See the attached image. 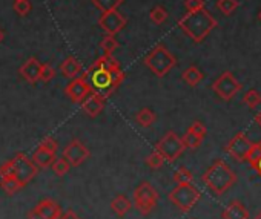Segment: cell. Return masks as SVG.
<instances>
[{"label": "cell", "mask_w": 261, "mask_h": 219, "mask_svg": "<svg viewBox=\"0 0 261 219\" xmlns=\"http://www.w3.org/2000/svg\"><path fill=\"white\" fill-rule=\"evenodd\" d=\"M217 26H218L217 19L206 8L194 13H186L183 17L178 19V28L194 43H201Z\"/></svg>", "instance_id": "6da1fadb"}, {"label": "cell", "mask_w": 261, "mask_h": 219, "mask_svg": "<svg viewBox=\"0 0 261 219\" xmlns=\"http://www.w3.org/2000/svg\"><path fill=\"white\" fill-rule=\"evenodd\" d=\"M235 172L229 167L224 160H217L201 176L203 184L217 196L226 193L235 182H237Z\"/></svg>", "instance_id": "7a4b0ae2"}, {"label": "cell", "mask_w": 261, "mask_h": 219, "mask_svg": "<svg viewBox=\"0 0 261 219\" xmlns=\"http://www.w3.org/2000/svg\"><path fill=\"white\" fill-rule=\"evenodd\" d=\"M88 77L91 78V86L92 90L105 95L106 98L123 83L124 74L121 69L115 71H106V69H88L86 71Z\"/></svg>", "instance_id": "3957f363"}, {"label": "cell", "mask_w": 261, "mask_h": 219, "mask_svg": "<svg viewBox=\"0 0 261 219\" xmlns=\"http://www.w3.org/2000/svg\"><path fill=\"white\" fill-rule=\"evenodd\" d=\"M7 173H13L25 187L37 176L39 166L33 160H30L25 153H17L13 160L7 161L2 167H0V176L7 175Z\"/></svg>", "instance_id": "277c9868"}, {"label": "cell", "mask_w": 261, "mask_h": 219, "mask_svg": "<svg viewBox=\"0 0 261 219\" xmlns=\"http://www.w3.org/2000/svg\"><path fill=\"white\" fill-rule=\"evenodd\" d=\"M145 65L146 68L159 78L165 77L169 74L171 69L175 68L177 58L168 51V48L162 43H159L146 57H145Z\"/></svg>", "instance_id": "5b68a950"}, {"label": "cell", "mask_w": 261, "mask_h": 219, "mask_svg": "<svg viewBox=\"0 0 261 219\" xmlns=\"http://www.w3.org/2000/svg\"><path fill=\"white\" fill-rule=\"evenodd\" d=\"M169 201L180 208L183 213H188L201 198L200 190L191 182V184H178L175 189H172L168 195Z\"/></svg>", "instance_id": "8992f818"}, {"label": "cell", "mask_w": 261, "mask_h": 219, "mask_svg": "<svg viewBox=\"0 0 261 219\" xmlns=\"http://www.w3.org/2000/svg\"><path fill=\"white\" fill-rule=\"evenodd\" d=\"M133 202H134V207L139 210V213L146 216L157 207L159 192L155 190V187L151 182L143 181L142 184H139L136 187L134 195H133Z\"/></svg>", "instance_id": "52a82bcc"}, {"label": "cell", "mask_w": 261, "mask_h": 219, "mask_svg": "<svg viewBox=\"0 0 261 219\" xmlns=\"http://www.w3.org/2000/svg\"><path fill=\"white\" fill-rule=\"evenodd\" d=\"M185 144H183V140L175 134V132H172V131H169L159 143H157V146H155V149L154 150H157L163 158H165V161H168V163H174V161H177L180 157H181V153L185 152Z\"/></svg>", "instance_id": "ba28073f"}, {"label": "cell", "mask_w": 261, "mask_h": 219, "mask_svg": "<svg viewBox=\"0 0 261 219\" xmlns=\"http://www.w3.org/2000/svg\"><path fill=\"white\" fill-rule=\"evenodd\" d=\"M241 89H243V84L235 78V75L230 71H224L212 83V90L224 101H230Z\"/></svg>", "instance_id": "9c48e42d"}, {"label": "cell", "mask_w": 261, "mask_h": 219, "mask_svg": "<svg viewBox=\"0 0 261 219\" xmlns=\"http://www.w3.org/2000/svg\"><path fill=\"white\" fill-rule=\"evenodd\" d=\"M252 146H253V143H250V140L243 132H238L226 144V152L238 163H243V161H247Z\"/></svg>", "instance_id": "30bf717a"}, {"label": "cell", "mask_w": 261, "mask_h": 219, "mask_svg": "<svg viewBox=\"0 0 261 219\" xmlns=\"http://www.w3.org/2000/svg\"><path fill=\"white\" fill-rule=\"evenodd\" d=\"M91 92H92V86H91V83L88 81V74H86V72H83L80 77L71 80V81L68 83V86L65 87V93L69 97V100H71L72 103H80V104L85 101V98H86Z\"/></svg>", "instance_id": "8fae6325"}, {"label": "cell", "mask_w": 261, "mask_h": 219, "mask_svg": "<svg viewBox=\"0 0 261 219\" xmlns=\"http://www.w3.org/2000/svg\"><path fill=\"white\" fill-rule=\"evenodd\" d=\"M126 23H127V19L123 14H120L117 10L101 13L100 19H98L100 28L109 36H117L126 26Z\"/></svg>", "instance_id": "7c38bea8"}, {"label": "cell", "mask_w": 261, "mask_h": 219, "mask_svg": "<svg viewBox=\"0 0 261 219\" xmlns=\"http://www.w3.org/2000/svg\"><path fill=\"white\" fill-rule=\"evenodd\" d=\"M89 157H91L89 149H88L80 140H72V141L68 143L66 147L63 149V158H65L72 167L82 166Z\"/></svg>", "instance_id": "4fadbf2b"}, {"label": "cell", "mask_w": 261, "mask_h": 219, "mask_svg": "<svg viewBox=\"0 0 261 219\" xmlns=\"http://www.w3.org/2000/svg\"><path fill=\"white\" fill-rule=\"evenodd\" d=\"M62 216V208L60 205L49 199V198H45L42 199L30 213H28V217L30 219H60Z\"/></svg>", "instance_id": "5bb4252c"}, {"label": "cell", "mask_w": 261, "mask_h": 219, "mask_svg": "<svg viewBox=\"0 0 261 219\" xmlns=\"http://www.w3.org/2000/svg\"><path fill=\"white\" fill-rule=\"evenodd\" d=\"M105 103H106V97L92 90L86 98L85 101L82 103V109H83V112L91 117V118H95L98 117L101 112H103V109H105Z\"/></svg>", "instance_id": "9a60e30c"}, {"label": "cell", "mask_w": 261, "mask_h": 219, "mask_svg": "<svg viewBox=\"0 0 261 219\" xmlns=\"http://www.w3.org/2000/svg\"><path fill=\"white\" fill-rule=\"evenodd\" d=\"M42 63L36 58V57H33V58H28L25 63H23V66L20 68V75L28 81V83H36V81H39L40 80V74H42Z\"/></svg>", "instance_id": "2e32d148"}, {"label": "cell", "mask_w": 261, "mask_h": 219, "mask_svg": "<svg viewBox=\"0 0 261 219\" xmlns=\"http://www.w3.org/2000/svg\"><path fill=\"white\" fill-rule=\"evenodd\" d=\"M223 219H249V210L241 201H230L221 211Z\"/></svg>", "instance_id": "e0dca14e"}, {"label": "cell", "mask_w": 261, "mask_h": 219, "mask_svg": "<svg viewBox=\"0 0 261 219\" xmlns=\"http://www.w3.org/2000/svg\"><path fill=\"white\" fill-rule=\"evenodd\" d=\"M60 72L66 77V78H77L83 74V68L82 63L75 58V57H68L62 65H60Z\"/></svg>", "instance_id": "ac0fdd59"}, {"label": "cell", "mask_w": 261, "mask_h": 219, "mask_svg": "<svg viewBox=\"0 0 261 219\" xmlns=\"http://www.w3.org/2000/svg\"><path fill=\"white\" fill-rule=\"evenodd\" d=\"M133 204L134 202H130L127 196L124 195H117L112 201H111V208L112 211L118 216V217H123L129 213V210L133 208Z\"/></svg>", "instance_id": "d6986e66"}, {"label": "cell", "mask_w": 261, "mask_h": 219, "mask_svg": "<svg viewBox=\"0 0 261 219\" xmlns=\"http://www.w3.org/2000/svg\"><path fill=\"white\" fill-rule=\"evenodd\" d=\"M56 160H57V158H56V153H53V152H49V150L40 147V146H39V147L36 149V152L33 153V161H34L39 167H42V169L51 167L53 163H54Z\"/></svg>", "instance_id": "ffe728a7"}, {"label": "cell", "mask_w": 261, "mask_h": 219, "mask_svg": "<svg viewBox=\"0 0 261 219\" xmlns=\"http://www.w3.org/2000/svg\"><path fill=\"white\" fill-rule=\"evenodd\" d=\"M0 187L4 189V192L7 195H14L16 192H19L23 185L22 182L13 175V173H7L0 176Z\"/></svg>", "instance_id": "44dd1931"}, {"label": "cell", "mask_w": 261, "mask_h": 219, "mask_svg": "<svg viewBox=\"0 0 261 219\" xmlns=\"http://www.w3.org/2000/svg\"><path fill=\"white\" fill-rule=\"evenodd\" d=\"M181 80L186 84H189L191 87H195L197 84H200L204 80V74L197 66H189L188 69H185L181 72Z\"/></svg>", "instance_id": "7402d4cb"}, {"label": "cell", "mask_w": 261, "mask_h": 219, "mask_svg": "<svg viewBox=\"0 0 261 219\" xmlns=\"http://www.w3.org/2000/svg\"><path fill=\"white\" fill-rule=\"evenodd\" d=\"M91 69H106V71H115V69H121L120 68V61L114 57V55H101L98 57L94 65L91 66Z\"/></svg>", "instance_id": "603a6c76"}, {"label": "cell", "mask_w": 261, "mask_h": 219, "mask_svg": "<svg viewBox=\"0 0 261 219\" xmlns=\"http://www.w3.org/2000/svg\"><path fill=\"white\" fill-rule=\"evenodd\" d=\"M136 121L142 126V128H151L155 121H157V115L152 109L149 107H143L137 112L136 115Z\"/></svg>", "instance_id": "cb8c5ba5"}, {"label": "cell", "mask_w": 261, "mask_h": 219, "mask_svg": "<svg viewBox=\"0 0 261 219\" xmlns=\"http://www.w3.org/2000/svg\"><path fill=\"white\" fill-rule=\"evenodd\" d=\"M181 140H183V144H185V147H186V149L195 150V149H198V147L201 146V143H203V140H204V138H201L200 135H197L194 131L188 129V131H186V134L181 137Z\"/></svg>", "instance_id": "d4e9b609"}, {"label": "cell", "mask_w": 261, "mask_h": 219, "mask_svg": "<svg viewBox=\"0 0 261 219\" xmlns=\"http://www.w3.org/2000/svg\"><path fill=\"white\" fill-rule=\"evenodd\" d=\"M243 101H244V104L247 107H250V109H253V111H255V109H258L259 104H261V93L256 89H249L247 92H244Z\"/></svg>", "instance_id": "484cf974"}, {"label": "cell", "mask_w": 261, "mask_h": 219, "mask_svg": "<svg viewBox=\"0 0 261 219\" xmlns=\"http://www.w3.org/2000/svg\"><path fill=\"white\" fill-rule=\"evenodd\" d=\"M149 19H151V22H152V23H155V25H162V23H165V22L169 19V13H168V10H166L165 7L157 5V7H154V8L151 10V13H149Z\"/></svg>", "instance_id": "4316f807"}, {"label": "cell", "mask_w": 261, "mask_h": 219, "mask_svg": "<svg viewBox=\"0 0 261 219\" xmlns=\"http://www.w3.org/2000/svg\"><path fill=\"white\" fill-rule=\"evenodd\" d=\"M92 5L101 11V13H106V11H112V10H117L121 4L123 0H91Z\"/></svg>", "instance_id": "83f0119b"}, {"label": "cell", "mask_w": 261, "mask_h": 219, "mask_svg": "<svg viewBox=\"0 0 261 219\" xmlns=\"http://www.w3.org/2000/svg\"><path fill=\"white\" fill-rule=\"evenodd\" d=\"M217 10L224 14V16H230L232 13H235V10L240 7L238 0H217Z\"/></svg>", "instance_id": "f1b7e54d"}, {"label": "cell", "mask_w": 261, "mask_h": 219, "mask_svg": "<svg viewBox=\"0 0 261 219\" xmlns=\"http://www.w3.org/2000/svg\"><path fill=\"white\" fill-rule=\"evenodd\" d=\"M100 48L103 49V52H105L106 55H112V54L120 48V43L115 40V37H114V36L106 34V36H105V39H103V40H101V43H100Z\"/></svg>", "instance_id": "f546056e"}, {"label": "cell", "mask_w": 261, "mask_h": 219, "mask_svg": "<svg viewBox=\"0 0 261 219\" xmlns=\"http://www.w3.org/2000/svg\"><path fill=\"white\" fill-rule=\"evenodd\" d=\"M174 181L177 184H191L194 181V175L191 170H188L186 167H180L175 170L174 173Z\"/></svg>", "instance_id": "4dcf8cb0"}, {"label": "cell", "mask_w": 261, "mask_h": 219, "mask_svg": "<svg viewBox=\"0 0 261 219\" xmlns=\"http://www.w3.org/2000/svg\"><path fill=\"white\" fill-rule=\"evenodd\" d=\"M51 169H53V172H54L56 176H65V175L69 172L71 164H69L65 158H57V160L53 163Z\"/></svg>", "instance_id": "1f68e13d"}, {"label": "cell", "mask_w": 261, "mask_h": 219, "mask_svg": "<svg viewBox=\"0 0 261 219\" xmlns=\"http://www.w3.org/2000/svg\"><path fill=\"white\" fill-rule=\"evenodd\" d=\"M146 164H148L151 169H160V167H163V164H165V158H163L157 150H154L151 155H148Z\"/></svg>", "instance_id": "d6a6232c"}, {"label": "cell", "mask_w": 261, "mask_h": 219, "mask_svg": "<svg viewBox=\"0 0 261 219\" xmlns=\"http://www.w3.org/2000/svg\"><path fill=\"white\" fill-rule=\"evenodd\" d=\"M14 11L19 14V16H28V13L31 11V4L30 0H16L14 2Z\"/></svg>", "instance_id": "836d02e7"}, {"label": "cell", "mask_w": 261, "mask_h": 219, "mask_svg": "<svg viewBox=\"0 0 261 219\" xmlns=\"http://www.w3.org/2000/svg\"><path fill=\"white\" fill-rule=\"evenodd\" d=\"M56 77V69L51 65H43L42 66V74H40V81L48 83Z\"/></svg>", "instance_id": "e575fe53"}, {"label": "cell", "mask_w": 261, "mask_h": 219, "mask_svg": "<svg viewBox=\"0 0 261 219\" xmlns=\"http://www.w3.org/2000/svg\"><path fill=\"white\" fill-rule=\"evenodd\" d=\"M206 5L204 0H185V7L188 10V13H194L198 10H203Z\"/></svg>", "instance_id": "d590c367"}, {"label": "cell", "mask_w": 261, "mask_h": 219, "mask_svg": "<svg viewBox=\"0 0 261 219\" xmlns=\"http://www.w3.org/2000/svg\"><path fill=\"white\" fill-rule=\"evenodd\" d=\"M261 158V141L259 143H253L252 146V150L247 157V163L249 164H253L255 161H258Z\"/></svg>", "instance_id": "8d00e7d4"}, {"label": "cell", "mask_w": 261, "mask_h": 219, "mask_svg": "<svg viewBox=\"0 0 261 219\" xmlns=\"http://www.w3.org/2000/svg\"><path fill=\"white\" fill-rule=\"evenodd\" d=\"M40 147H43V149H46V150H49V152H53V153H57L59 144H57V141H56L54 138L48 137V138H45V140L40 143Z\"/></svg>", "instance_id": "74e56055"}, {"label": "cell", "mask_w": 261, "mask_h": 219, "mask_svg": "<svg viewBox=\"0 0 261 219\" xmlns=\"http://www.w3.org/2000/svg\"><path fill=\"white\" fill-rule=\"evenodd\" d=\"M191 131H194L197 135H200L201 138H204L206 137V134H207V128L204 126V123H201V121H194L192 123V126L189 128Z\"/></svg>", "instance_id": "f35d334b"}, {"label": "cell", "mask_w": 261, "mask_h": 219, "mask_svg": "<svg viewBox=\"0 0 261 219\" xmlns=\"http://www.w3.org/2000/svg\"><path fill=\"white\" fill-rule=\"evenodd\" d=\"M60 219H82V217H80L74 210H71V208H69V210H66L65 213H62Z\"/></svg>", "instance_id": "ab89813d"}, {"label": "cell", "mask_w": 261, "mask_h": 219, "mask_svg": "<svg viewBox=\"0 0 261 219\" xmlns=\"http://www.w3.org/2000/svg\"><path fill=\"white\" fill-rule=\"evenodd\" d=\"M250 167H252V169H253V170L256 172V175H258V176L261 178V158H259L258 161H255L253 164H250Z\"/></svg>", "instance_id": "60d3db41"}, {"label": "cell", "mask_w": 261, "mask_h": 219, "mask_svg": "<svg viewBox=\"0 0 261 219\" xmlns=\"http://www.w3.org/2000/svg\"><path fill=\"white\" fill-rule=\"evenodd\" d=\"M255 123H256V124H258V126L261 128V111H259V112H258V114L255 115Z\"/></svg>", "instance_id": "b9f144b4"}, {"label": "cell", "mask_w": 261, "mask_h": 219, "mask_svg": "<svg viewBox=\"0 0 261 219\" xmlns=\"http://www.w3.org/2000/svg\"><path fill=\"white\" fill-rule=\"evenodd\" d=\"M2 40H4V31L0 29V43H2Z\"/></svg>", "instance_id": "7bdbcfd3"}, {"label": "cell", "mask_w": 261, "mask_h": 219, "mask_svg": "<svg viewBox=\"0 0 261 219\" xmlns=\"http://www.w3.org/2000/svg\"><path fill=\"white\" fill-rule=\"evenodd\" d=\"M253 219H261V211H259V213H256V214H255V217H253Z\"/></svg>", "instance_id": "ee69618b"}, {"label": "cell", "mask_w": 261, "mask_h": 219, "mask_svg": "<svg viewBox=\"0 0 261 219\" xmlns=\"http://www.w3.org/2000/svg\"><path fill=\"white\" fill-rule=\"evenodd\" d=\"M258 20H259V22H261V11H259V13H258Z\"/></svg>", "instance_id": "f6af8a7d"}, {"label": "cell", "mask_w": 261, "mask_h": 219, "mask_svg": "<svg viewBox=\"0 0 261 219\" xmlns=\"http://www.w3.org/2000/svg\"><path fill=\"white\" fill-rule=\"evenodd\" d=\"M192 219H194V217H192Z\"/></svg>", "instance_id": "bcb514c9"}]
</instances>
